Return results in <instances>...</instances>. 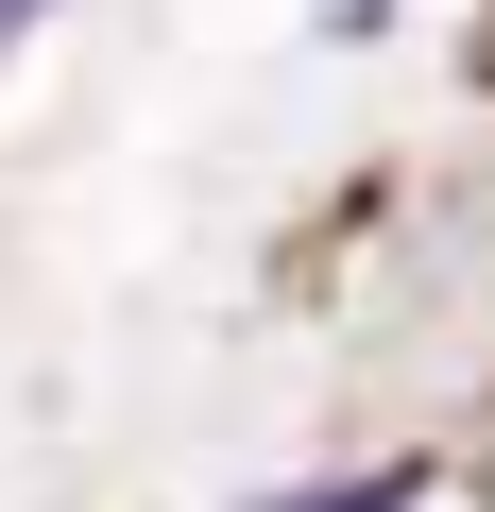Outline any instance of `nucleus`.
I'll use <instances>...</instances> for the list:
<instances>
[{"instance_id":"nucleus-1","label":"nucleus","mask_w":495,"mask_h":512,"mask_svg":"<svg viewBox=\"0 0 495 512\" xmlns=\"http://www.w3.org/2000/svg\"><path fill=\"white\" fill-rule=\"evenodd\" d=\"M325 512H410V478H359V495H325Z\"/></svg>"},{"instance_id":"nucleus-2","label":"nucleus","mask_w":495,"mask_h":512,"mask_svg":"<svg viewBox=\"0 0 495 512\" xmlns=\"http://www.w3.org/2000/svg\"><path fill=\"white\" fill-rule=\"evenodd\" d=\"M35 18H52V0H0V52H18V35H35Z\"/></svg>"}]
</instances>
